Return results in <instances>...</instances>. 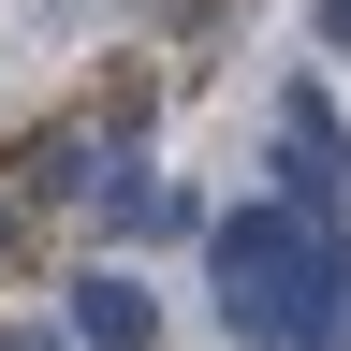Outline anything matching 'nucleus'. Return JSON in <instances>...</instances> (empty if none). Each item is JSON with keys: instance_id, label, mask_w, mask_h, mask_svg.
Listing matches in <instances>:
<instances>
[{"instance_id": "nucleus-2", "label": "nucleus", "mask_w": 351, "mask_h": 351, "mask_svg": "<svg viewBox=\"0 0 351 351\" xmlns=\"http://www.w3.org/2000/svg\"><path fill=\"white\" fill-rule=\"evenodd\" d=\"M73 337H88V351H147V337H161L147 278H73Z\"/></svg>"}, {"instance_id": "nucleus-4", "label": "nucleus", "mask_w": 351, "mask_h": 351, "mask_svg": "<svg viewBox=\"0 0 351 351\" xmlns=\"http://www.w3.org/2000/svg\"><path fill=\"white\" fill-rule=\"evenodd\" d=\"M0 351H59V337H44V322H15V337H0Z\"/></svg>"}, {"instance_id": "nucleus-3", "label": "nucleus", "mask_w": 351, "mask_h": 351, "mask_svg": "<svg viewBox=\"0 0 351 351\" xmlns=\"http://www.w3.org/2000/svg\"><path fill=\"white\" fill-rule=\"evenodd\" d=\"M322 44H337V59H351V0H322Z\"/></svg>"}, {"instance_id": "nucleus-1", "label": "nucleus", "mask_w": 351, "mask_h": 351, "mask_svg": "<svg viewBox=\"0 0 351 351\" xmlns=\"http://www.w3.org/2000/svg\"><path fill=\"white\" fill-rule=\"evenodd\" d=\"M205 263H219V322L293 351V322H307V293H322L337 249H322V219H307V205H234V219L205 234Z\"/></svg>"}]
</instances>
